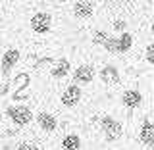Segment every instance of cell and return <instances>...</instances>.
I'll return each instance as SVG.
<instances>
[{
  "label": "cell",
  "instance_id": "cell-17",
  "mask_svg": "<svg viewBox=\"0 0 154 150\" xmlns=\"http://www.w3.org/2000/svg\"><path fill=\"white\" fill-rule=\"evenodd\" d=\"M112 31H116L118 35L127 31V19L125 17H114L112 19Z\"/></svg>",
  "mask_w": 154,
  "mask_h": 150
},
{
  "label": "cell",
  "instance_id": "cell-14",
  "mask_svg": "<svg viewBox=\"0 0 154 150\" xmlns=\"http://www.w3.org/2000/svg\"><path fill=\"white\" fill-rule=\"evenodd\" d=\"M116 37H118V54H127V52H131L133 42H135L133 33L125 31V33H122V35H116Z\"/></svg>",
  "mask_w": 154,
  "mask_h": 150
},
{
  "label": "cell",
  "instance_id": "cell-13",
  "mask_svg": "<svg viewBox=\"0 0 154 150\" xmlns=\"http://www.w3.org/2000/svg\"><path fill=\"white\" fill-rule=\"evenodd\" d=\"M62 150H83V137L77 131H67L60 141Z\"/></svg>",
  "mask_w": 154,
  "mask_h": 150
},
{
  "label": "cell",
  "instance_id": "cell-4",
  "mask_svg": "<svg viewBox=\"0 0 154 150\" xmlns=\"http://www.w3.org/2000/svg\"><path fill=\"white\" fill-rule=\"evenodd\" d=\"M52 23H54V19H52V14L50 12H35L29 19V27H31V31L35 33V35H46V33H50L52 29Z\"/></svg>",
  "mask_w": 154,
  "mask_h": 150
},
{
  "label": "cell",
  "instance_id": "cell-11",
  "mask_svg": "<svg viewBox=\"0 0 154 150\" xmlns=\"http://www.w3.org/2000/svg\"><path fill=\"white\" fill-rule=\"evenodd\" d=\"M96 12L94 2H87V0H79V2H71V14L77 19H89L93 17Z\"/></svg>",
  "mask_w": 154,
  "mask_h": 150
},
{
  "label": "cell",
  "instance_id": "cell-23",
  "mask_svg": "<svg viewBox=\"0 0 154 150\" xmlns=\"http://www.w3.org/2000/svg\"><path fill=\"white\" fill-rule=\"evenodd\" d=\"M45 150H50V148H45Z\"/></svg>",
  "mask_w": 154,
  "mask_h": 150
},
{
  "label": "cell",
  "instance_id": "cell-21",
  "mask_svg": "<svg viewBox=\"0 0 154 150\" xmlns=\"http://www.w3.org/2000/svg\"><path fill=\"white\" fill-rule=\"evenodd\" d=\"M150 33H152V35H154V19H152V21H150Z\"/></svg>",
  "mask_w": 154,
  "mask_h": 150
},
{
  "label": "cell",
  "instance_id": "cell-22",
  "mask_svg": "<svg viewBox=\"0 0 154 150\" xmlns=\"http://www.w3.org/2000/svg\"><path fill=\"white\" fill-rule=\"evenodd\" d=\"M150 6H152V8H154V2H150Z\"/></svg>",
  "mask_w": 154,
  "mask_h": 150
},
{
  "label": "cell",
  "instance_id": "cell-18",
  "mask_svg": "<svg viewBox=\"0 0 154 150\" xmlns=\"http://www.w3.org/2000/svg\"><path fill=\"white\" fill-rule=\"evenodd\" d=\"M104 50H106V54H112V56H118V37L112 35L106 41V44L102 46Z\"/></svg>",
  "mask_w": 154,
  "mask_h": 150
},
{
  "label": "cell",
  "instance_id": "cell-16",
  "mask_svg": "<svg viewBox=\"0 0 154 150\" xmlns=\"http://www.w3.org/2000/svg\"><path fill=\"white\" fill-rule=\"evenodd\" d=\"M110 37H112V33L106 31V29H94V31L91 33V42H93L94 46H100V48H102Z\"/></svg>",
  "mask_w": 154,
  "mask_h": 150
},
{
  "label": "cell",
  "instance_id": "cell-12",
  "mask_svg": "<svg viewBox=\"0 0 154 150\" xmlns=\"http://www.w3.org/2000/svg\"><path fill=\"white\" fill-rule=\"evenodd\" d=\"M137 139H139V142L144 144L146 148L154 150V121H150V119H144L143 125L139 127Z\"/></svg>",
  "mask_w": 154,
  "mask_h": 150
},
{
  "label": "cell",
  "instance_id": "cell-10",
  "mask_svg": "<svg viewBox=\"0 0 154 150\" xmlns=\"http://www.w3.org/2000/svg\"><path fill=\"white\" fill-rule=\"evenodd\" d=\"M71 62L69 58H58V60H54V64H52V67L48 69V73H50L52 79H66L67 75H71Z\"/></svg>",
  "mask_w": 154,
  "mask_h": 150
},
{
  "label": "cell",
  "instance_id": "cell-20",
  "mask_svg": "<svg viewBox=\"0 0 154 150\" xmlns=\"http://www.w3.org/2000/svg\"><path fill=\"white\" fill-rule=\"evenodd\" d=\"M144 60H146V64H150V66H154V41L152 42H148L146 46H144Z\"/></svg>",
  "mask_w": 154,
  "mask_h": 150
},
{
  "label": "cell",
  "instance_id": "cell-8",
  "mask_svg": "<svg viewBox=\"0 0 154 150\" xmlns=\"http://www.w3.org/2000/svg\"><path fill=\"white\" fill-rule=\"evenodd\" d=\"M96 75H98L100 83L104 87H110V89H114V87L122 83V73H119L118 66L114 64H104L100 69H96Z\"/></svg>",
  "mask_w": 154,
  "mask_h": 150
},
{
  "label": "cell",
  "instance_id": "cell-6",
  "mask_svg": "<svg viewBox=\"0 0 154 150\" xmlns=\"http://www.w3.org/2000/svg\"><path fill=\"white\" fill-rule=\"evenodd\" d=\"M81 100H83V89L77 85H66V89L62 90L60 94V104L64 106L67 110H73L77 106L81 104Z\"/></svg>",
  "mask_w": 154,
  "mask_h": 150
},
{
  "label": "cell",
  "instance_id": "cell-5",
  "mask_svg": "<svg viewBox=\"0 0 154 150\" xmlns=\"http://www.w3.org/2000/svg\"><path fill=\"white\" fill-rule=\"evenodd\" d=\"M119 102L125 110H129V112H135V110H139L144 102V96L141 93V89H137V87H129V89H125L122 94H119Z\"/></svg>",
  "mask_w": 154,
  "mask_h": 150
},
{
  "label": "cell",
  "instance_id": "cell-15",
  "mask_svg": "<svg viewBox=\"0 0 154 150\" xmlns=\"http://www.w3.org/2000/svg\"><path fill=\"white\" fill-rule=\"evenodd\" d=\"M29 81H31V77H29L27 71L17 73L14 77V94H25V89H27Z\"/></svg>",
  "mask_w": 154,
  "mask_h": 150
},
{
  "label": "cell",
  "instance_id": "cell-9",
  "mask_svg": "<svg viewBox=\"0 0 154 150\" xmlns=\"http://www.w3.org/2000/svg\"><path fill=\"white\" fill-rule=\"evenodd\" d=\"M35 121L38 125V129H41L45 135H54L60 121H58V118L52 112H48V110H41V112L35 114Z\"/></svg>",
  "mask_w": 154,
  "mask_h": 150
},
{
  "label": "cell",
  "instance_id": "cell-1",
  "mask_svg": "<svg viewBox=\"0 0 154 150\" xmlns=\"http://www.w3.org/2000/svg\"><path fill=\"white\" fill-rule=\"evenodd\" d=\"M98 129L102 133V139L106 142H118L123 139L125 135V125L119 118H116L114 114H104L98 121Z\"/></svg>",
  "mask_w": 154,
  "mask_h": 150
},
{
  "label": "cell",
  "instance_id": "cell-7",
  "mask_svg": "<svg viewBox=\"0 0 154 150\" xmlns=\"http://www.w3.org/2000/svg\"><path fill=\"white\" fill-rule=\"evenodd\" d=\"M19 58H21V52L17 50V48H8V50H4L2 58H0V75H2V79L8 83V77L12 73V69L19 64Z\"/></svg>",
  "mask_w": 154,
  "mask_h": 150
},
{
  "label": "cell",
  "instance_id": "cell-2",
  "mask_svg": "<svg viewBox=\"0 0 154 150\" xmlns=\"http://www.w3.org/2000/svg\"><path fill=\"white\" fill-rule=\"evenodd\" d=\"M4 115L14 127L17 129H25L27 125H31V121L35 119V112L29 108L27 104H10L4 110Z\"/></svg>",
  "mask_w": 154,
  "mask_h": 150
},
{
  "label": "cell",
  "instance_id": "cell-19",
  "mask_svg": "<svg viewBox=\"0 0 154 150\" xmlns=\"http://www.w3.org/2000/svg\"><path fill=\"white\" fill-rule=\"evenodd\" d=\"M52 64H54V58H50V56L41 58V60L35 64V71H37V73H41V71H45V69H50Z\"/></svg>",
  "mask_w": 154,
  "mask_h": 150
},
{
  "label": "cell",
  "instance_id": "cell-3",
  "mask_svg": "<svg viewBox=\"0 0 154 150\" xmlns=\"http://www.w3.org/2000/svg\"><path fill=\"white\" fill-rule=\"evenodd\" d=\"M96 77V67L93 64H79L77 67L71 69V85H77V87H87L94 81Z\"/></svg>",
  "mask_w": 154,
  "mask_h": 150
}]
</instances>
